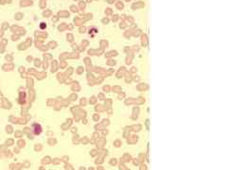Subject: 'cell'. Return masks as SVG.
I'll return each mask as SVG.
<instances>
[{
	"label": "cell",
	"mask_w": 227,
	"mask_h": 170,
	"mask_svg": "<svg viewBox=\"0 0 227 170\" xmlns=\"http://www.w3.org/2000/svg\"><path fill=\"white\" fill-rule=\"evenodd\" d=\"M29 4H30V5L32 4L31 1H30V2H29V1H24V3H23V2L21 3L22 6H26V5H29Z\"/></svg>",
	"instance_id": "obj_1"
},
{
	"label": "cell",
	"mask_w": 227,
	"mask_h": 170,
	"mask_svg": "<svg viewBox=\"0 0 227 170\" xmlns=\"http://www.w3.org/2000/svg\"><path fill=\"white\" fill-rule=\"evenodd\" d=\"M60 15H62V16H67V15H68V13H67V12H65V11H63V12H60Z\"/></svg>",
	"instance_id": "obj_2"
},
{
	"label": "cell",
	"mask_w": 227,
	"mask_h": 170,
	"mask_svg": "<svg viewBox=\"0 0 227 170\" xmlns=\"http://www.w3.org/2000/svg\"><path fill=\"white\" fill-rule=\"evenodd\" d=\"M49 14H50V11H46V12L44 13V15H45V16H48V15H49Z\"/></svg>",
	"instance_id": "obj_3"
},
{
	"label": "cell",
	"mask_w": 227,
	"mask_h": 170,
	"mask_svg": "<svg viewBox=\"0 0 227 170\" xmlns=\"http://www.w3.org/2000/svg\"><path fill=\"white\" fill-rule=\"evenodd\" d=\"M21 16H22V14H20V13H18V14L16 15V18H17V19H20V18H21Z\"/></svg>",
	"instance_id": "obj_4"
},
{
	"label": "cell",
	"mask_w": 227,
	"mask_h": 170,
	"mask_svg": "<svg viewBox=\"0 0 227 170\" xmlns=\"http://www.w3.org/2000/svg\"><path fill=\"white\" fill-rule=\"evenodd\" d=\"M71 9H72V11H77V9L75 8L74 6H73V7H71Z\"/></svg>",
	"instance_id": "obj_5"
},
{
	"label": "cell",
	"mask_w": 227,
	"mask_h": 170,
	"mask_svg": "<svg viewBox=\"0 0 227 170\" xmlns=\"http://www.w3.org/2000/svg\"><path fill=\"white\" fill-rule=\"evenodd\" d=\"M142 6V4H137V5H134L133 7H141Z\"/></svg>",
	"instance_id": "obj_6"
},
{
	"label": "cell",
	"mask_w": 227,
	"mask_h": 170,
	"mask_svg": "<svg viewBox=\"0 0 227 170\" xmlns=\"http://www.w3.org/2000/svg\"><path fill=\"white\" fill-rule=\"evenodd\" d=\"M41 7H45V3H44V2L41 3Z\"/></svg>",
	"instance_id": "obj_7"
},
{
	"label": "cell",
	"mask_w": 227,
	"mask_h": 170,
	"mask_svg": "<svg viewBox=\"0 0 227 170\" xmlns=\"http://www.w3.org/2000/svg\"><path fill=\"white\" fill-rule=\"evenodd\" d=\"M117 7H118V8H122V4H118Z\"/></svg>",
	"instance_id": "obj_8"
}]
</instances>
